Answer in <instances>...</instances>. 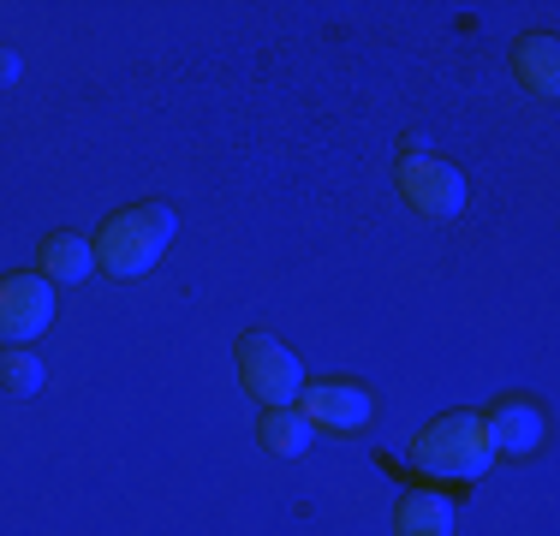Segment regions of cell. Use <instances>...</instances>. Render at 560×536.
<instances>
[{"mask_svg":"<svg viewBox=\"0 0 560 536\" xmlns=\"http://www.w3.org/2000/svg\"><path fill=\"white\" fill-rule=\"evenodd\" d=\"M167 238H173V209L150 197V203H131V209L108 214V221H102V233L90 238V250H96L102 275L138 280V275H150V268L162 263Z\"/></svg>","mask_w":560,"mask_h":536,"instance_id":"1","label":"cell"},{"mask_svg":"<svg viewBox=\"0 0 560 536\" xmlns=\"http://www.w3.org/2000/svg\"><path fill=\"white\" fill-rule=\"evenodd\" d=\"M495 441H489V429L477 411H447V418L423 423L418 435H411V465L430 477H453V482H471V477H489V465H495Z\"/></svg>","mask_w":560,"mask_h":536,"instance_id":"2","label":"cell"},{"mask_svg":"<svg viewBox=\"0 0 560 536\" xmlns=\"http://www.w3.org/2000/svg\"><path fill=\"white\" fill-rule=\"evenodd\" d=\"M233 364H238L245 394H257L269 411H292V406H299V394H304V364L275 340V334H238Z\"/></svg>","mask_w":560,"mask_h":536,"instance_id":"3","label":"cell"},{"mask_svg":"<svg viewBox=\"0 0 560 536\" xmlns=\"http://www.w3.org/2000/svg\"><path fill=\"white\" fill-rule=\"evenodd\" d=\"M399 191H406V203L418 214H430V221H453V214L465 209L459 167L442 161L435 150H423V143H406V150H399Z\"/></svg>","mask_w":560,"mask_h":536,"instance_id":"4","label":"cell"},{"mask_svg":"<svg viewBox=\"0 0 560 536\" xmlns=\"http://www.w3.org/2000/svg\"><path fill=\"white\" fill-rule=\"evenodd\" d=\"M60 316V299L43 275H7L0 280V346H31Z\"/></svg>","mask_w":560,"mask_h":536,"instance_id":"5","label":"cell"},{"mask_svg":"<svg viewBox=\"0 0 560 536\" xmlns=\"http://www.w3.org/2000/svg\"><path fill=\"white\" fill-rule=\"evenodd\" d=\"M299 418L311 429H364L370 423V394L358 382H316L299 394Z\"/></svg>","mask_w":560,"mask_h":536,"instance_id":"6","label":"cell"},{"mask_svg":"<svg viewBox=\"0 0 560 536\" xmlns=\"http://www.w3.org/2000/svg\"><path fill=\"white\" fill-rule=\"evenodd\" d=\"M513 78L530 102H555L560 96V43L549 31H530L513 43Z\"/></svg>","mask_w":560,"mask_h":536,"instance_id":"7","label":"cell"},{"mask_svg":"<svg viewBox=\"0 0 560 536\" xmlns=\"http://www.w3.org/2000/svg\"><path fill=\"white\" fill-rule=\"evenodd\" d=\"M483 429L489 441H495V453H537L542 435H549V423H542V411L530 406V399H501V406L483 411Z\"/></svg>","mask_w":560,"mask_h":536,"instance_id":"8","label":"cell"},{"mask_svg":"<svg viewBox=\"0 0 560 536\" xmlns=\"http://www.w3.org/2000/svg\"><path fill=\"white\" fill-rule=\"evenodd\" d=\"M459 525V506L435 489H406L394 506V536H453Z\"/></svg>","mask_w":560,"mask_h":536,"instance_id":"9","label":"cell"},{"mask_svg":"<svg viewBox=\"0 0 560 536\" xmlns=\"http://www.w3.org/2000/svg\"><path fill=\"white\" fill-rule=\"evenodd\" d=\"M90 268H96V250H90V238L78 233H48L43 245H36V275L48 280V287H78V280H90Z\"/></svg>","mask_w":560,"mask_h":536,"instance_id":"10","label":"cell"},{"mask_svg":"<svg viewBox=\"0 0 560 536\" xmlns=\"http://www.w3.org/2000/svg\"><path fill=\"white\" fill-rule=\"evenodd\" d=\"M262 447L275 453V459H304V453H311V441H316V429L299 418V406L292 411H262Z\"/></svg>","mask_w":560,"mask_h":536,"instance_id":"11","label":"cell"},{"mask_svg":"<svg viewBox=\"0 0 560 536\" xmlns=\"http://www.w3.org/2000/svg\"><path fill=\"white\" fill-rule=\"evenodd\" d=\"M43 382H48V364L31 346H0V394L31 399V394H43Z\"/></svg>","mask_w":560,"mask_h":536,"instance_id":"12","label":"cell"},{"mask_svg":"<svg viewBox=\"0 0 560 536\" xmlns=\"http://www.w3.org/2000/svg\"><path fill=\"white\" fill-rule=\"evenodd\" d=\"M19 78V54H0V84H12Z\"/></svg>","mask_w":560,"mask_h":536,"instance_id":"13","label":"cell"}]
</instances>
